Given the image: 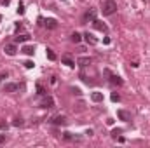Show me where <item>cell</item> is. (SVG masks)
Segmentation results:
<instances>
[{
  "label": "cell",
  "mask_w": 150,
  "mask_h": 148,
  "mask_svg": "<svg viewBox=\"0 0 150 148\" xmlns=\"http://www.w3.org/2000/svg\"><path fill=\"white\" fill-rule=\"evenodd\" d=\"M65 140H73V136L70 133H65Z\"/></svg>",
  "instance_id": "cell-28"
},
{
  "label": "cell",
  "mask_w": 150,
  "mask_h": 148,
  "mask_svg": "<svg viewBox=\"0 0 150 148\" xmlns=\"http://www.w3.org/2000/svg\"><path fill=\"white\" fill-rule=\"evenodd\" d=\"M94 19H96V10H94V9H91V10H87V12L84 14V23L94 21Z\"/></svg>",
  "instance_id": "cell-9"
},
{
  "label": "cell",
  "mask_w": 150,
  "mask_h": 148,
  "mask_svg": "<svg viewBox=\"0 0 150 148\" xmlns=\"http://www.w3.org/2000/svg\"><path fill=\"white\" fill-rule=\"evenodd\" d=\"M117 117H119L121 120H124V122H129V120H131V113L126 112V110H119V112H117Z\"/></svg>",
  "instance_id": "cell-8"
},
{
  "label": "cell",
  "mask_w": 150,
  "mask_h": 148,
  "mask_svg": "<svg viewBox=\"0 0 150 148\" xmlns=\"http://www.w3.org/2000/svg\"><path fill=\"white\" fill-rule=\"evenodd\" d=\"M17 14H24V5H23V3H19V7H17Z\"/></svg>",
  "instance_id": "cell-24"
},
{
  "label": "cell",
  "mask_w": 150,
  "mask_h": 148,
  "mask_svg": "<svg viewBox=\"0 0 150 148\" xmlns=\"http://www.w3.org/2000/svg\"><path fill=\"white\" fill-rule=\"evenodd\" d=\"M65 122H66V119H65L63 115H56V117L52 119V124H54V126H63Z\"/></svg>",
  "instance_id": "cell-11"
},
{
  "label": "cell",
  "mask_w": 150,
  "mask_h": 148,
  "mask_svg": "<svg viewBox=\"0 0 150 148\" xmlns=\"http://www.w3.org/2000/svg\"><path fill=\"white\" fill-rule=\"evenodd\" d=\"M52 106H54V99H52L51 96L44 98V99H42V103H40V108H52Z\"/></svg>",
  "instance_id": "cell-6"
},
{
  "label": "cell",
  "mask_w": 150,
  "mask_h": 148,
  "mask_svg": "<svg viewBox=\"0 0 150 148\" xmlns=\"http://www.w3.org/2000/svg\"><path fill=\"white\" fill-rule=\"evenodd\" d=\"M107 73L110 75V82H112V84H115V85H122V84H124V82H122V79H121L119 75H112L108 70H107Z\"/></svg>",
  "instance_id": "cell-10"
},
{
  "label": "cell",
  "mask_w": 150,
  "mask_h": 148,
  "mask_svg": "<svg viewBox=\"0 0 150 148\" xmlns=\"http://www.w3.org/2000/svg\"><path fill=\"white\" fill-rule=\"evenodd\" d=\"M7 127H9V126H7V122H5V120H2V122H0V129H7Z\"/></svg>",
  "instance_id": "cell-27"
},
{
  "label": "cell",
  "mask_w": 150,
  "mask_h": 148,
  "mask_svg": "<svg viewBox=\"0 0 150 148\" xmlns=\"http://www.w3.org/2000/svg\"><path fill=\"white\" fill-rule=\"evenodd\" d=\"M80 40H82V35H80V33H77V31H75V33H72V42L79 44Z\"/></svg>",
  "instance_id": "cell-17"
},
{
  "label": "cell",
  "mask_w": 150,
  "mask_h": 148,
  "mask_svg": "<svg viewBox=\"0 0 150 148\" xmlns=\"http://www.w3.org/2000/svg\"><path fill=\"white\" fill-rule=\"evenodd\" d=\"M3 51H5V54H7V56H16L17 47H16V44H7V45L3 47Z\"/></svg>",
  "instance_id": "cell-3"
},
{
  "label": "cell",
  "mask_w": 150,
  "mask_h": 148,
  "mask_svg": "<svg viewBox=\"0 0 150 148\" xmlns=\"http://www.w3.org/2000/svg\"><path fill=\"white\" fill-rule=\"evenodd\" d=\"M21 89L19 84H5L3 85V92H17Z\"/></svg>",
  "instance_id": "cell-4"
},
{
  "label": "cell",
  "mask_w": 150,
  "mask_h": 148,
  "mask_svg": "<svg viewBox=\"0 0 150 148\" xmlns=\"http://www.w3.org/2000/svg\"><path fill=\"white\" fill-rule=\"evenodd\" d=\"M110 98H112V101H114V103H117V101L121 99V96H119L117 92H112V96H110Z\"/></svg>",
  "instance_id": "cell-20"
},
{
  "label": "cell",
  "mask_w": 150,
  "mask_h": 148,
  "mask_svg": "<svg viewBox=\"0 0 150 148\" xmlns=\"http://www.w3.org/2000/svg\"><path fill=\"white\" fill-rule=\"evenodd\" d=\"M35 65H33V61H24V68H28V70H31Z\"/></svg>",
  "instance_id": "cell-22"
},
{
  "label": "cell",
  "mask_w": 150,
  "mask_h": 148,
  "mask_svg": "<svg viewBox=\"0 0 150 148\" xmlns=\"http://www.w3.org/2000/svg\"><path fill=\"white\" fill-rule=\"evenodd\" d=\"M93 26H94L96 30H100V31H105V33L108 31V26H107L105 23H101V21H98V19H94V21H93Z\"/></svg>",
  "instance_id": "cell-7"
},
{
  "label": "cell",
  "mask_w": 150,
  "mask_h": 148,
  "mask_svg": "<svg viewBox=\"0 0 150 148\" xmlns=\"http://www.w3.org/2000/svg\"><path fill=\"white\" fill-rule=\"evenodd\" d=\"M101 10H103L105 16H112V14L117 10V3H115L114 0H105V2L101 3Z\"/></svg>",
  "instance_id": "cell-1"
},
{
  "label": "cell",
  "mask_w": 150,
  "mask_h": 148,
  "mask_svg": "<svg viewBox=\"0 0 150 148\" xmlns=\"http://www.w3.org/2000/svg\"><path fill=\"white\" fill-rule=\"evenodd\" d=\"M84 40H86L87 44H91V45H96V44H98V38H96L93 33H89V31L84 33Z\"/></svg>",
  "instance_id": "cell-5"
},
{
  "label": "cell",
  "mask_w": 150,
  "mask_h": 148,
  "mask_svg": "<svg viewBox=\"0 0 150 148\" xmlns=\"http://www.w3.org/2000/svg\"><path fill=\"white\" fill-rule=\"evenodd\" d=\"M72 92H73V94H77V96H80V94H82V91H80V89H77V87H72Z\"/></svg>",
  "instance_id": "cell-25"
},
{
  "label": "cell",
  "mask_w": 150,
  "mask_h": 148,
  "mask_svg": "<svg viewBox=\"0 0 150 148\" xmlns=\"http://www.w3.org/2000/svg\"><path fill=\"white\" fill-rule=\"evenodd\" d=\"M12 126H16V127H19V126H23V119H14V122H12Z\"/></svg>",
  "instance_id": "cell-21"
},
{
  "label": "cell",
  "mask_w": 150,
  "mask_h": 148,
  "mask_svg": "<svg viewBox=\"0 0 150 148\" xmlns=\"http://www.w3.org/2000/svg\"><path fill=\"white\" fill-rule=\"evenodd\" d=\"M77 63H79L80 66H87V65H91V63H93V59H91V58H79V59H77Z\"/></svg>",
  "instance_id": "cell-13"
},
{
  "label": "cell",
  "mask_w": 150,
  "mask_h": 148,
  "mask_svg": "<svg viewBox=\"0 0 150 148\" xmlns=\"http://www.w3.org/2000/svg\"><path fill=\"white\" fill-rule=\"evenodd\" d=\"M28 38H30V35H17L16 37V42L17 44H23V42H28Z\"/></svg>",
  "instance_id": "cell-16"
},
{
  "label": "cell",
  "mask_w": 150,
  "mask_h": 148,
  "mask_svg": "<svg viewBox=\"0 0 150 148\" xmlns=\"http://www.w3.org/2000/svg\"><path fill=\"white\" fill-rule=\"evenodd\" d=\"M0 21H2V16H0Z\"/></svg>",
  "instance_id": "cell-29"
},
{
  "label": "cell",
  "mask_w": 150,
  "mask_h": 148,
  "mask_svg": "<svg viewBox=\"0 0 150 148\" xmlns=\"http://www.w3.org/2000/svg\"><path fill=\"white\" fill-rule=\"evenodd\" d=\"M61 61H63V63H65L68 68H75V63L70 59V56H63V59H61Z\"/></svg>",
  "instance_id": "cell-15"
},
{
  "label": "cell",
  "mask_w": 150,
  "mask_h": 148,
  "mask_svg": "<svg viewBox=\"0 0 150 148\" xmlns=\"http://www.w3.org/2000/svg\"><path fill=\"white\" fill-rule=\"evenodd\" d=\"M21 51H23L24 54H28V56H31V54L35 52V45H24V47H23Z\"/></svg>",
  "instance_id": "cell-14"
},
{
  "label": "cell",
  "mask_w": 150,
  "mask_h": 148,
  "mask_svg": "<svg viewBox=\"0 0 150 148\" xmlns=\"http://www.w3.org/2000/svg\"><path fill=\"white\" fill-rule=\"evenodd\" d=\"M5 140H7L5 133H3V134H0V145H3V143H5Z\"/></svg>",
  "instance_id": "cell-26"
},
{
  "label": "cell",
  "mask_w": 150,
  "mask_h": 148,
  "mask_svg": "<svg viewBox=\"0 0 150 148\" xmlns=\"http://www.w3.org/2000/svg\"><path fill=\"white\" fill-rule=\"evenodd\" d=\"M91 99H93L94 103H101V101H103V92H93V94H91Z\"/></svg>",
  "instance_id": "cell-12"
},
{
  "label": "cell",
  "mask_w": 150,
  "mask_h": 148,
  "mask_svg": "<svg viewBox=\"0 0 150 148\" xmlns=\"http://www.w3.org/2000/svg\"><path fill=\"white\" fill-rule=\"evenodd\" d=\"M37 91H38V94H40V96H45V89H44L40 84H37Z\"/></svg>",
  "instance_id": "cell-19"
},
{
  "label": "cell",
  "mask_w": 150,
  "mask_h": 148,
  "mask_svg": "<svg viewBox=\"0 0 150 148\" xmlns=\"http://www.w3.org/2000/svg\"><path fill=\"white\" fill-rule=\"evenodd\" d=\"M121 133H122V129H114V131H112V136H114V138H117Z\"/></svg>",
  "instance_id": "cell-23"
},
{
  "label": "cell",
  "mask_w": 150,
  "mask_h": 148,
  "mask_svg": "<svg viewBox=\"0 0 150 148\" xmlns=\"http://www.w3.org/2000/svg\"><path fill=\"white\" fill-rule=\"evenodd\" d=\"M45 54H47V58H49L51 61H54V59H56V54H54V51H52V49H47V51H45Z\"/></svg>",
  "instance_id": "cell-18"
},
{
  "label": "cell",
  "mask_w": 150,
  "mask_h": 148,
  "mask_svg": "<svg viewBox=\"0 0 150 148\" xmlns=\"http://www.w3.org/2000/svg\"><path fill=\"white\" fill-rule=\"evenodd\" d=\"M38 21H40V23H42L45 28H49V30H54V28H58V21H56V19H52V17H47V19H42V17H40Z\"/></svg>",
  "instance_id": "cell-2"
}]
</instances>
